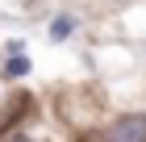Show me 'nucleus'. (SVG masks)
<instances>
[{
    "instance_id": "nucleus-1",
    "label": "nucleus",
    "mask_w": 146,
    "mask_h": 142,
    "mask_svg": "<svg viewBox=\"0 0 146 142\" xmlns=\"http://www.w3.org/2000/svg\"><path fill=\"white\" fill-rule=\"evenodd\" d=\"M104 142H146V117H138V113L117 117L104 130Z\"/></svg>"
},
{
    "instance_id": "nucleus-2",
    "label": "nucleus",
    "mask_w": 146,
    "mask_h": 142,
    "mask_svg": "<svg viewBox=\"0 0 146 142\" xmlns=\"http://www.w3.org/2000/svg\"><path fill=\"white\" fill-rule=\"evenodd\" d=\"M25 71H29V59H25V55H17V59L9 63V75H25Z\"/></svg>"
},
{
    "instance_id": "nucleus-3",
    "label": "nucleus",
    "mask_w": 146,
    "mask_h": 142,
    "mask_svg": "<svg viewBox=\"0 0 146 142\" xmlns=\"http://www.w3.org/2000/svg\"><path fill=\"white\" fill-rule=\"evenodd\" d=\"M67 33H71V21H67V17H63V21H54V29H50V38H67Z\"/></svg>"
},
{
    "instance_id": "nucleus-4",
    "label": "nucleus",
    "mask_w": 146,
    "mask_h": 142,
    "mask_svg": "<svg viewBox=\"0 0 146 142\" xmlns=\"http://www.w3.org/2000/svg\"><path fill=\"white\" fill-rule=\"evenodd\" d=\"M4 142H34V138H25V134H17V138H4Z\"/></svg>"
},
{
    "instance_id": "nucleus-5",
    "label": "nucleus",
    "mask_w": 146,
    "mask_h": 142,
    "mask_svg": "<svg viewBox=\"0 0 146 142\" xmlns=\"http://www.w3.org/2000/svg\"><path fill=\"white\" fill-rule=\"evenodd\" d=\"M17 4H25V9H34V4H38V0H17Z\"/></svg>"
}]
</instances>
